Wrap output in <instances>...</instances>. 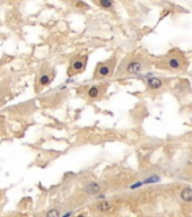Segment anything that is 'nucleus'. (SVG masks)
Segmentation results:
<instances>
[{
  "mask_svg": "<svg viewBox=\"0 0 192 217\" xmlns=\"http://www.w3.org/2000/svg\"><path fill=\"white\" fill-rule=\"evenodd\" d=\"M151 65L153 63L146 57L141 56V54L127 57L120 65L116 78L130 77V76H137L139 74H143V71L150 69Z\"/></svg>",
  "mask_w": 192,
  "mask_h": 217,
  "instance_id": "nucleus-1",
  "label": "nucleus"
},
{
  "mask_svg": "<svg viewBox=\"0 0 192 217\" xmlns=\"http://www.w3.org/2000/svg\"><path fill=\"white\" fill-rule=\"evenodd\" d=\"M159 63L161 68L171 71H183L188 68V60L184 53L178 50H173L168 52Z\"/></svg>",
  "mask_w": 192,
  "mask_h": 217,
  "instance_id": "nucleus-2",
  "label": "nucleus"
},
{
  "mask_svg": "<svg viewBox=\"0 0 192 217\" xmlns=\"http://www.w3.org/2000/svg\"><path fill=\"white\" fill-rule=\"evenodd\" d=\"M116 63H118V59L115 56L108 58L105 61L98 62L95 67L93 79L94 81H105V79L112 78L115 73Z\"/></svg>",
  "mask_w": 192,
  "mask_h": 217,
  "instance_id": "nucleus-3",
  "label": "nucleus"
},
{
  "mask_svg": "<svg viewBox=\"0 0 192 217\" xmlns=\"http://www.w3.org/2000/svg\"><path fill=\"white\" fill-rule=\"evenodd\" d=\"M88 62V54H77L73 57L70 61L69 68H68V75L70 77L75 75L84 73Z\"/></svg>",
  "mask_w": 192,
  "mask_h": 217,
  "instance_id": "nucleus-4",
  "label": "nucleus"
},
{
  "mask_svg": "<svg viewBox=\"0 0 192 217\" xmlns=\"http://www.w3.org/2000/svg\"><path fill=\"white\" fill-rule=\"evenodd\" d=\"M108 84H94L88 86L86 89V96L89 101H101L108 91Z\"/></svg>",
  "mask_w": 192,
  "mask_h": 217,
  "instance_id": "nucleus-5",
  "label": "nucleus"
},
{
  "mask_svg": "<svg viewBox=\"0 0 192 217\" xmlns=\"http://www.w3.org/2000/svg\"><path fill=\"white\" fill-rule=\"evenodd\" d=\"M164 84H165V81L164 78H161V77H148L146 79V85H147V88L150 89V91H159L162 88L164 87Z\"/></svg>",
  "mask_w": 192,
  "mask_h": 217,
  "instance_id": "nucleus-6",
  "label": "nucleus"
},
{
  "mask_svg": "<svg viewBox=\"0 0 192 217\" xmlns=\"http://www.w3.org/2000/svg\"><path fill=\"white\" fill-rule=\"evenodd\" d=\"M102 187L98 182H95V181H92V182H88L86 186L84 187V192L89 195V196H96L101 192Z\"/></svg>",
  "mask_w": 192,
  "mask_h": 217,
  "instance_id": "nucleus-7",
  "label": "nucleus"
},
{
  "mask_svg": "<svg viewBox=\"0 0 192 217\" xmlns=\"http://www.w3.org/2000/svg\"><path fill=\"white\" fill-rule=\"evenodd\" d=\"M95 209L96 211L101 214H108L110 213L112 209H113V206H112V203L108 200H101V201H98L96 203V206H95Z\"/></svg>",
  "mask_w": 192,
  "mask_h": 217,
  "instance_id": "nucleus-8",
  "label": "nucleus"
},
{
  "mask_svg": "<svg viewBox=\"0 0 192 217\" xmlns=\"http://www.w3.org/2000/svg\"><path fill=\"white\" fill-rule=\"evenodd\" d=\"M180 199L183 203H192V188L191 187H185L180 191Z\"/></svg>",
  "mask_w": 192,
  "mask_h": 217,
  "instance_id": "nucleus-9",
  "label": "nucleus"
},
{
  "mask_svg": "<svg viewBox=\"0 0 192 217\" xmlns=\"http://www.w3.org/2000/svg\"><path fill=\"white\" fill-rule=\"evenodd\" d=\"M51 81H52V76H50L48 73H44V74H42L41 76H40V78H38V84L41 85L42 87L50 85V84H51Z\"/></svg>",
  "mask_w": 192,
  "mask_h": 217,
  "instance_id": "nucleus-10",
  "label": "nucleus"
},
{
  "mask_svg": "<svg viewBox=\"0 0 192 217\" xmlns=\"http://www.w3.org/2000/svg\"><path fill=\"white\" fill-rule=\"evenodd\" d=\"M100 5H101L102 8H104V9H108V8L112 7V5H113V0H100Z\"/></svg>",
  "mask_w": 192,
  "mask_h": 217,
  "instance_id": "nucleus-11",
  "label": "nucleus"
},
{
  "mask_svg": "<svg viewBox=\"0 0 192 217\" xmlns=\"http://www.w3.org/2000/svg\"><path fill=\"white\" fill-rule=\"evenodd\" d=\"M46 216H48V217H59L60 216V213H59V210L51 209L50 211H48V213H46Z\"/></svg>",
  "mask_w": 192,
  "mask_h": 217,
  "instance_id": "nucleus-12",
  "label": "nucleus"
}]
</instances>
